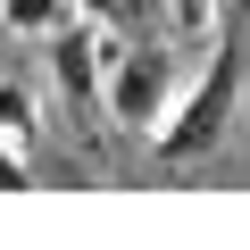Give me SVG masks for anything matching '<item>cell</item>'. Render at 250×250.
<instances>
[{
	"instance_id": "obj_6",
	"label": "cell",
	"mask_w": 250,
	"mask_h": 250,
	"mask_svg": "<svg viewBox=\"0 0 250 250\" xmlns=\"http://www.w3.org/2000/svg\"><path fill=\"white\" fill-rule=\"evenodd\" d=\"M0 134H9L17 150H34V142H42V100H34L17 75H0Z\"/></svg>"
},
{
	"instance_id": "obj_7",
	"label": "cell",
	"mask_w": 250,
	"mask_h": 250,
	"mask_svg": "<svg viewBox=\"0 0 250 250\" xmlns=\"http://www.w3.org/2000/svg\"><path fill=\"white\" fill-rule=\"evenodd\" d=\"M17 184H25V150L0 134V192H17Z\"/></svg>"
},
{
	"instance_id": "obj_5",
	"label": "cell",
	"mask_w": 250,
	"mask_h": 250,
	"mask_svg": "<svg viewBox=\"0 0 250 250\" xmlns=\"http://www.w3.org/2000/svg\"><path fill=\"white\" fill-rule=\"evenodd\" d=\"M159 25H167V42H175V50H208V42L225 34L217 0H159Z\"/></svg>"
},
{
	"instance_id": "obj_4",
	"label": "cell",
	"mask_w": 250,
	"mask_h": 250,
	"mask_svg": "<svg viewBox=\"0 0 250 250\" xmlns=\"http://www.w3.org/2000/svg\"><path fill=\"white\" fill-rule=\"evenodd\" d=\"M75 17H83L75 0H0V34H17V42H50Z\"/></svg>"
},
{
	"instance_id": "obj_1",
	"label": "cell",
	"mask_w": 250,
	"mask_h": 250,
	"mask_svg": "<svg viewBox=\"0 0 250 250\" xmlns=\"http://www.w3.org/2000/svg\"><path fill=\"white\" fill-rule=\"evenodd\" d=\"M217 59L175 92V108L150 125V159L159 167H208L225 142H233V117H242V92H250V50L242 34H217L208 42Z\"/></svg>"
},
{
	"instance_id": "obj_2",
	"label": "cell",
	"mask_w": 250,
	"mask_h": 250,
	"mask_svg": "<svg viewBox=\"0 0 250 250\" xmlns=\"http://www.w3.org/2000/svg\"><path fill=\"white\" fill-rule=\"evenodd\" d=\"M184 75H175V42H108V67H100V108L117 134L150 142V125L175 108Z\"/></svg>"
},
{
	"instance_id": "obj_3",
	"label": "cell",
	"mask_w": 250,
	"mask_h": 250,
	"mask_svg": "<svg viewBox=\"0 0 250 250\" xmlns=\"http://www.w3.org/2000/svg\"><path fill=\"white\" fill-rule=\"evenodd\" d=\"M108 25H67V34H50V75H59V92L67 100H100V67H108Z\"/></svg>"
}]
</instances>
